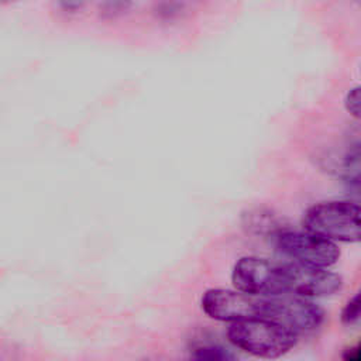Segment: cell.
I'll list each match as a JSON object with an SVG mask.
<instances>
[{"mask_svg":"<svg viewBox=\"0 0 361 361\" xmlns=\"http://www.w3.org/2000/svg\"><path fill=\"white\" fill-rule=\"evenodd\" d=\"M228 341L238 350L261 358H278L290 351L298 336L264 316L233 322L227 329Z\"/></svg>","mask_w":361,"mask_h":361,"instance_id":"6da1fadb","label":"cell"},{"mask_svg":"<svg viewBox=\"0 0 361 361\" xmlns=\"http://www.w3.org/2000/svg\"><path fill=\"white\" fill-rule=\"evenodd\" d=\"M303 230L331 243L360 241V207L347 200H330L310 206L302 217Z\"/></svg>","mask_w":361,"mask_h":361,"instance_id":"7a4b0ae2","label":"cell"},{"mask_svg":"<svg viewBox=\"0 0 361 361\" xmlns=\"http://www.w3.org/2000/svg\"><path fill=\"white\" fill-rule=\"evenodd\" d=\"M272 237L276 251L295 264L314 268H330L340 258V250L336 243L306 230L295 231L282 228Z\"/></svg>","mask_w":361,"mask_h":361,"instance_id":"3957f363","label":"cell"},{"mask_svg":"<svg viewBox=\"0 0 361 361\" xmlns=\"http://www.w3.org/2000/svg\"><path fill=\"white\" fill-rule=\"evenodd\" d=\"M231 281L235 289L254 296L267 298L286 293L285 262L243 257L233 267Z\"/></svg>","mask_w":361,"mask_h":361,"instance_id":"277c9868","label":"cell"},{"mask_svg":"<svg viewBox=\"0 0 361 361\" xmlns=\"http://www.w3.org/2000/svg\"><path fill=\"white\" fill-rule=\"evenodd\" d=\"M261 316L279 323L298 337L316 331L324 320V312L320 306L309 298L293 293L264 298Z\"/></svg>","mask_w":361,"mask_h":361,"instance_id":"5b68a950","label":"cell"},{"mask_svg":"<svg viewBox=\"0 0 361 361\" xmlns=\"http://www.w3.org/2000/svg\"><path fill=\"white\" fill-rule=\"evenodd\" d=\"M264 298L238 289H209L202 296V310L217 322H238L262 314Z\"/></svg>","mask_w":361,"mask_h":361,"instance_id":"8992f818","label":"cell"},{"mask_svg":"<svg viewBox=\"0 0 361 361\" xmlns=\"http://www.w3.org/2000/svg\"><path fill=\"white\" fill-rule=\"evenodd\" d=\"M286 269V293L303 298H326L337 293L343 286L338 274L329 268L306 267L295 262H285Z\"/></svg>","mask_w":361,"mask_h":361,"instance_id":"52a82bcc","label":"cell"},{"mask_svg":"<svg viewBox=\"0 0 361 361\" xmlns=\"http://www.w3.org/2000/svg\"><path fill=\"white\" fill-rule=\"evenodd\" d=\"M193 357L197 360L214 361V360H228V358H233L234 355L220 345H202L195 348Z\"/></svg>","mask_w":361,"mask_h":361,"instance_id":"ba28073f","label":"cell"},{"mask_svg":"<svg viewBox=\"0 0 361 361\" xmlns=\"http://www.w3.org/2000/svg\"><path fill=\"white\" fill-rule=\"evenodd\" d=\"M341 322L347 326H354L360 322V298L354 295L343 307Z\"/></svg>","mask_w":361,"mask_h":361,"instance_id":"9c48e42d","label":"cell"},{"mask_svg":"<svg viewBox=\"0 0 361 361\" xmlns=\"http://www.w3.org/2000/svg\"><path fill=\"white\" fill-rule=\"evenodd\" d=\"M345 110L355 118L360 117V87L355 86L348 90L344 99Z\"/></svg>","mask_w":361,"mask_h":361,"instance_id":"30bf717a","label":"cell"},{"mask_svg":"<svg viewBox=\"0 0 361 361\" xmlns=\"http://www.w3.org/2000/svg\"><path fill=\"white\" fill-rule=\"evenodd\" d=\"M344 358L348 360V361H350V360H351V361H353V360H354V361L358 360V358H360V350H358V347L355 345V347L347 348V350H345V354H344Z\"/></svg>","mask_w":361,"mask_h":361,"instance_id":"8fae6325","label":"cell"},{"mask_svg":"<svg viewBox=\"0 0 361 361\" xmlns=\"http://www.w3.org/2000/svg\"><path fill=\"white\" fill-rule=\"evenodd\" d=\"M0 1H7V0H0Z\"/></svg>","mask_w":361,"mask_h":361,"instance_id":"7c38bea8","label":"cell"}]
</instances>
